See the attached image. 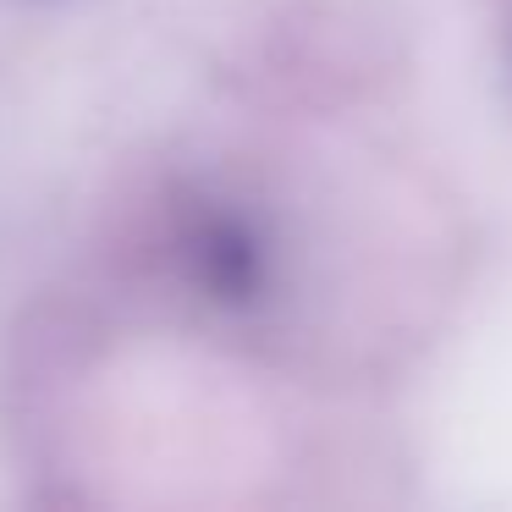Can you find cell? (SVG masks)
Listing matches in <instances>:
<instances>
[{
  "instance_id": "6da1fadb",
  "label": "cell",
  "mask_w": 512,
  "mask_h": 512,
  "mask_svg": "<svg viewBox=\"0 0 512 512\" xmlns=\"http://www.w3.org/2000/svg\"><path fill=\"white\" fill-rule=\"evenodd\" d=\"M193 276L221 303H248L265 292V243L237 215H210L193 226Z\"/></svg>"
}]
</instances>
